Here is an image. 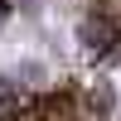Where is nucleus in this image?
Instances as JSON below:
<instances>
[{
	"instance_id": "nucleus-1",
	"label": "nucleus",
	"mask_w": 121,
	"mask_h": 121,
	"mask_svg": "<svg viewBox=\"0 0 121 121\" xmlns=\"http://www.w3.org/2000/svg\"><path fill=\"white\" fill-rule=\"evenodd\" d=\"M78 39H82V53H87V58H107V53L121 44V29L107 24V19L92 10V15H82V24H78Z\"/></svg>"
},
{
	"instance_id": "nucleus-2",
	"label": "nucleus",
	"mask_w": 121,
	"mask_h": 121,
	"mask_svg": "<svg viewBox=\"0 0 121 121\" xmlns=\"http://www.w3.org/2000/svg\"><path fill=\"white\" fill-rule=\"evenodd\" d=\"M92 10H97V15L107 19V24H116V29H121V0H97Z\"/></svg>"
},
{
	"instance_id": "nucleus-3",
	"label": "nucleus",
	"mask_w": 121,
	"mask_h": 121,
	"mask_svg": "<svg viewBox=\"0 0 121 121\" xmlns=\"http://www.w3.org/2000/svg\"><path fill=\"white\" fill-rule=\"evenodd\" d=\"M0 5H15V0H0Z\"/></svg>"
}]
</instances>
